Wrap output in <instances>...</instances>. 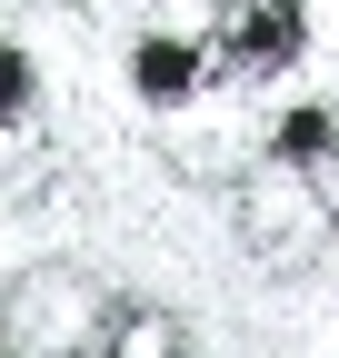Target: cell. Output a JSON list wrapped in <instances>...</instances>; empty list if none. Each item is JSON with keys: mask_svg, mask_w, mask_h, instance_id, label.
I'll return each instance as SVG.
<instances>
[{"mask_svg": "<svg viewBox=\"0 0 339 358\" xmlns=\"http://www.w3.org/2000/svg\"><path fill=\"white\" fill-rule=\"evenodd\" d=\"M209 50L230 90L289 80L310 60V0H209Z\"/></svg>", "mask_w": 339, "mask_h": 358, "instance_id": "obj_1", "label": "cell"}, {"mask_svg": "<svg viewBox=\"0 0 339 358\" xmlns=\"http://www.w3.org/2000/svg\"><path fill=\"white\" fill-rule=\"evenodd\" d=\"M120 80H130V100L140 110H200L209 90H230L220 80V50H209V20H150L130 30V50H120Z\"/></svg>", "mask_w": 339, "mask_h": 358, "instance_id": "obj_2", "label": "cell"}, {"mask_svg": "<svg viewBox=\"0 0 339 358\" xmlns=\"http://www.w3.org/2000/svg\"><path fill=\"white\" fill-rule=\"evenodd\" d=\"M240 229L260 239V249H300V239L319 249L329 199H319V179H310V169H270V159H260V169L240 179Z\"/></svg>", "mask_w": 339, "mask_h": 358, "instance_id": "obj_3", "label": "cell"}, {"mask_svg": "<svg viewBox=\"0 0 339 358\" xmlns=\"http://www.w3.org/2000/svg\"><path fill=\"white\" fill-rule=\"evenodd\" d=\"M260 159H270V169H310V179H329V169H339V100H329V90L279 100V110L260 120Z\"/></svg>", "mask_w": 339, "mask_h": 358, "instance_id": "obj_4", "label": "cell"}, {"mask_svg": "<svg viewBox=\"0 0 339 358\" xmlns=\"http://www.w3.org/2000/svg\"><path fill=\"white\" fill-rule=\"evenodd\" d=\"M100 358H200V338L160 299H110L100 308Z\"/></svg>", "mask_w": 339, "mask_h": 358, "instance_id": "obj_5", "label": "cell"}, {"mask_svg": "<svg viewBox=\"0 0 339 358\" xmlns=\"http://www.w3.org/2000/svg\"><path fill=\"white\" fill-rule=\"evenodd\" d=\"M30 120H40V50L11 30L0 40V129H11V159H30Z\"/></svg>", "mask_w": 339, "mask_h": 358, "instance_id": "obj_6", "label": "cell"}, {"mask_svg": "<svg viewBox=\"0 0 339 358\" xmlns=\"http://www.w3.org/2000/svg\"><path fill=\"white\" fill-rule=\"evenodd\" d=\"M329 308H339V279H329Z\"/></svg>", "mask_w": 339, "mask_h": 358, "instance_id": "obj_7", "label": "cell"}, {"mask_svg": "<svg viewBox=\"0 0 339 358\" xmlns=\"http://www.w3.org/2000/svg\"><path fill=\"white\" fill-rule=\"evenodd\" d=\"M329 189H339V169H329Z\"/></svg>", "mask_w": 339, "mask_h": 358, "instance_id": "obj_8", "label": "cell"}]
</instances>
